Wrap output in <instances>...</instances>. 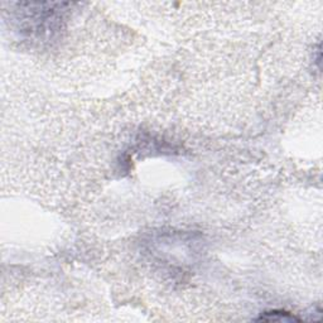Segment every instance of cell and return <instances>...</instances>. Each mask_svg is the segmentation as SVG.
Here are the masks:
<instances>
[{
    "label": "cell",
    "mask_w": 323,
    "mask_h": 323,
    "mask_svg": "<svg viewBox=\"0 0 323 323\" xmlns=\"http://www.w3.org/2000/svg\"><path fill=\"white\" fill-rule=\"evenodd\" d=\"M261 321H298V318H295L294 316L289 314L288 312L284 311H271V312H265L264 314H261V317L259 318Z\"/></svg>",
    "instance_id": "obj_1"
}]
</instances>
